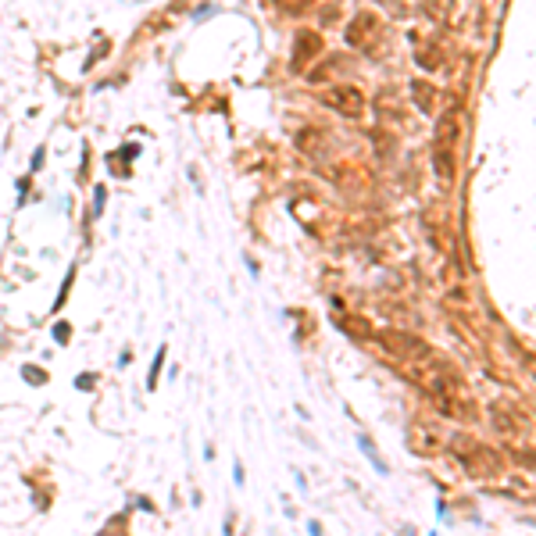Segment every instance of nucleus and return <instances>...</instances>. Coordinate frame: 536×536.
Masks as SVG:
<instances>
[{
  "mask_svg": "<svg viewBox=\"0 0 536 536\" xmlns=\"http://www.w3.org/2000/svg\"><path fill=\"white\" fill-rule=\"evenodd\" d=\"M319 47H322V40L315 33H301L297 36V54H294V68H301L311 54H319Z\"/></svg>",
  "mask_w": 536,
  "mask_h": 536,
  "instance_id": "nucleus-1",
  "label": "nucleus"
},
{
  "mask_svg": "<svg viewBox=\"0 0 536 536\" xmlns=\"http://www.w3.org/2000/svg\"><path fill=\"white\" fill-rule=\"evenodd\" d=\"M333 104L347 115H358L361 111V93L358 90H340V93H333Z\"/></svg>",
  "mask_w": 536,
  "mask_h": 536,
  "instance_id": "nucleus-2",
  "label": "nucleus"
},
{
  "mask_svg": "<svg viewBox=\"0 0 536 536\" xmlns=\"http://www.w3.org/2000/svg\"><path fill=\"white\" fill-rule=\"evenodd\" d=\"M26 379H33V383H43V372H36V368H26Z\"/></svg>",
  "mask_w": 536,
  "mask_h": 536,
  "instance_id": "nucleus-5",
  "label": "nucleus"
},
{
  "mask_svg": "<svg viewBox=\"0 0 536 536\" xmlns=\"http://www.w3.org/2000/svg\"><path fill=\"white\" fill-rule=\"evenodd\" d=\"M279 4H283L287 11H301V8L308 4V0H279Z\"/></svg>",
  "mask_w": 536,
  "mask_h": 536,
  "instance_id": "nucleus-4",
  "label": "nucleus"
},
{
  "mask_svg": "<svg viewBox=\"0 0 536 536\" xmlns=\"http://www.w3.org/2000/svg\"><path fill=\"white\" fill-rule=\"evenodd\" d=\"M368 26H376V22H372V19H368V15H361V19H358V22H354V26H351V29H347V40H351V43H354V47H358V43H361V36H365V29H368Z\"/></svg>",
  "mask_w": 536,
  "mask_h": 536,
  "instance_id": "nucleus-3",
  "label": "nucleus"
}]
</instances>
